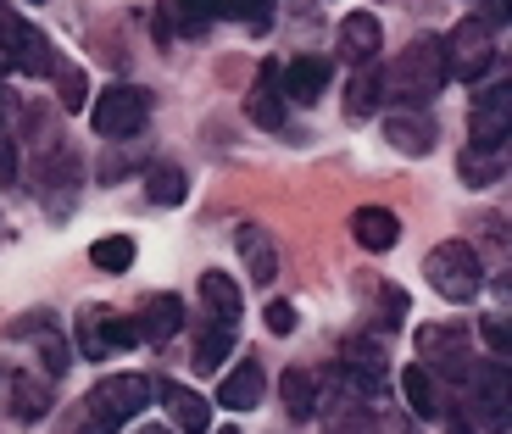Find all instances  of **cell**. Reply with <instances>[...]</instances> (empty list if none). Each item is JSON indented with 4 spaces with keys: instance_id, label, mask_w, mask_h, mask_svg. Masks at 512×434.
Returning a JSON list of instances; mask_svg holds the SVG:
<instances>
[{
    "instance_id": "6da1fadb",
    "label": "cell",
    "mask_w": 512,
    "mask_h": 434,
    "mask_svg": "<svg viewBox=\"0 0 512 434\" xmlns=\"http://www.w3.org/2000/svg\"><path fill=\"white\" fill-rule=\"evenodd\" d=\"M440 90H446V62H440V39H429V34L412 39L407 51L384 67V95L390 101L423 106V101H435Z\"/></svg>"
},
{
    "instance_id": "7a4b0ae2",
    "label": "cell",
    "mask_w": 512,
    "mask_h": 434,
    "mask_svg": "<svg viewBox=\"0 0 512 434\" xmlns=\"http://www.w3.org/2000/svg\"><path fill=\"white\" fill-rule=\"evenodd\" d=\"M423 279L435 284L446 301H474L485 290V262H479L474 240H440L435 251L423 256Z\"/></svg>"
},
{
    "instance_id": "3957f363",
    "label": "cell",
    "mask_w": 512,
    "mask_h": 434,
    "mask_svg": "<svg viewBox=\"0 0 512 434\" xmlns=\"http://www.w3.org/2000/svg\"><path fill=\"white\" fill-rule=\"evenodd\" d=\"M151 407V379L145 373H112V379H101L90 390V401H84V412H90L95 429H123L128 418H140V412Z\"/></svg>"
},
{
    "instance_id": "277c9868",
    "label": "cell",
    "mask_w": 512,
    "mask_h": 434,
    "mask_svg": "<svg viewBox=\"0 0 512 434\" xmlns=\"http://www.w3.org/2000/svg\"><path fill=\"white\" fill-rule=\"evenodd\" d=\"M496 28H485L479 17H462L451 28V39H440V62H446V78H462V84H479V78L496 67Z\"/></svg>"
},
{
    "instance_id": "5b68a950",
    "label": "cell",
    "mask_w": 512,
    "mask_h": 434,
    "mask_svg": "<svg viewBox=\"0 0 512 434\" xmlns=\"http://www.w3.org/2000/svg\"><path fill=\"white\" fill-rule=\"evenodd\" d=\"M151 117V95L140 84H106V95H95L90 106V123L101 140H134Z\"/></svg>"
},
{
    "instance_id": "8992f818",
    "label": "cell",
    "mask_w": 512,
    "mask_h": 434,
    "mask_svg": "<svg viewBox=\"0 0 512 434\" xmlns=\"http://www.w3.org/2000/svg\"><path fill=\"white\" fill-rule=\"evenodd\" d=\"M340 384H346L351 396H384V384H390V357L379 351V340H340Z\"/></svg>"
},
{
    "instance_id": "52a82bcc",
    "label": "cell",
    "mask_w": 512,
    "mask_h": 434,
    "mask_svg": "<svg viewBox=\"0 0 512 434\" xmlns=\"http://www.w3.org/2000/svg\"><path fill=\"white\" fill-rule=\"evenodd\" d=\"M128 345H140L134 318H117L112 307H84L78 312V351H84L90 362H106V357H117V351H128Z\"/></svg>"
},
{
    "instance_id": "ba28073f",
    "label": "cell",
    "mask_w": 512,
    "mask_h": 434,
    "mask_svg": "<svg viewBox=\"0 0 512 434\" xmlns=\"http://www.w3.org/2000/svg\"><path fill=\"white\" fill-rule=\"evenodd\" d=\"M418 351H423V368L429 373L468 379V368H474V357H468V329H457V323H423Z\"/></svg>"
},
{
    "instance_id": "9c48e42d",
    "label": "cell",
    "mask_w": 512,
    "mask_h": 434,
    "mask_svg": "<svg viewBox=\"0 0 512 434\" xmlns=\"http://www.w3.org/2000/svg\"><path fill=\"white\" fill-rule=\"evenodd\" d=\"M512 128V84H485L468 112V145H507Z\"/></svg>"
},
{
    "instance_id": "30bf717a",
    "label": "cell",
    "mask_w": 512,
    "mask_h": 434,
    "mask_svg": "<svg viewBox=\"0 0 512 434\" xmlns=\"http://www.w3.org/2000/svg\"><path fill=\"white\" fill-rule=\"evenodd\" d=\"M151 396L162 401V412L179 423L184 434H206V429H212V401H206L201 390H190V384L162 379V384H151Z\"/></svg>"
},
{
    "instance_id": "8fae6325",
    "label": "cell",
    "mask_w": 512,
    "mask_h": 434,
    "mask_svg": "<svg viewBox=\"0 0 512 434\" xmlns=\"http://www.w3.org/2000/svg\"><path fill=\"white\" fill-rule=\"evenodd\" d=\"M184 323V301L173 290H156L140 301V312H134V334H140L145 345H167L173 334H179Z\"/></svg>"
},
{
    "instance_id": "7c38bea8",
    "label": "cell",
    "mask_w": 512,
    "mask_h": 434,
    "mask_svg": "<svg viewBox=\"0 0 512 434\" xmlns=\"http://www.w3.org/2000/svg\"><path fill=\"white\" fill-rule=\"evenodd\" d=\"M234 251L245 256V279L251 284L279 279V245H273V234L262 229V223H240V229H234Z\"/></svg>"
},
{
    "instance_id": "4fadbf2b",
    "label": "cell",
    "mask_w": 512,
    "mask_h": 434,
    "mask_svg": "<svg viewBox=\"0 0 512 434\" xmlns=\"http://www.w3.org/2000/svg\"><path fill=\"white\" fill-rule=\"evenodd\" d=\"M329 78H334L329 56H295L290 67H279V95H290V101L312 106V101H323Z\"/></svg>"
},
{
    "instance_id": "5bb4252c",
    "label": "cell",
    "mask_w": 512,
    "mask_h": 434,
    "mask_svg": "<svg viewBox=\"0 0 512 434\" xmlns=\"http://www.w3.org/2000/svg\"><path fill=\"white\" fill-rule=\"evenodd\" d=\"M384 145H390V151H401V156H429L435 151V123H429V117L423 112H390L384 117Z\"/></svg>"
},
{
    "instance_id": "9a60e30c",
    "label": "cell",
    "mask_w": 512,
    "mask_h": 434,
    "mask_svg": "<svg viewBox=\"0 0 512 434\" xmlns=\"http://www.w3.org/2000/svg\"><path fill=\"white\" fill-rule=\"evenodd\" d=\"M240 312H245V295H240V284L229 279V273H201V318H212V323H223V329H234L240 323Z\"/></svg>"
},
{
    "instance_id": "2e32d148",
    "label": "cell",
    "mask_w": 512,
    "mask_h": 434,
    "mask_svg": "<svg viewBox=\"0 0 512 434\" xmlns=\"http://www.w3.org/2000/svg\"><path fill=\"white\" fill-rule=\"evenodd\" d=\"M212 17H218V0H162L156 6V28L179 39H201Z\"/></svg>"
},
{
    "instance_id": "e0dca14e",
    "label": "cell",
    "mask_w": 512,
    "mask_h": 434,
    "mask_svg": "<svg viewBox=\"0 0 512 434\" xmlns=\"http://www.w3.org/2000/svg\"><path fill=\"white\" fill-rule=\"evenodd\" d=\"M245 117L256 128H284V95H279V62H262L251 95H245Z\"/></svg>"
},
{
    "instance_id": "ac0fdd59",
    "label": "cell",
    "mask_w": 512,
    "mask_h": 434,
    "mask_svg": "<svg viewBox=\"0 0 512 434\" xmlns=\"http://www.w3.org/2000/svg\"><path fill=\"white\" fill-rule=\"evenodd\" d=\"M501 173H507V145H462L457 179L468 190H490V184H501Z\"/></svg>"
},
{
    "instance_id": "d6986e66",
    "label": "cell",
    "mask_w": 512,
    "mask_h": 434,
    "mask_svg": "<svg viewBox=\"0 0 512 434\" xmlns=\"http://www.w3.org/2000/svg\"><path fill=\"white\" fill-rule=\"evenodd\" d=\"M379 45H384V28H379L373 12H346L340 17V56H346V62H357V67L373 62Z\"/></svg>"
},
{
    "instance_id": "ffe728a7",
    "label": "cell",
    "mask_w": 512,
    "mask_h": 434,
    "mask_svg": "<svg viewBox=\"0 0 512 434\" xmlns=\"http://www.w3.org/2000/svg\"><path fill=\"white\" fill-rule=\"evenodd\" d=\"M401 396H407V407L418 412V418L435 423L440 412H446V390H440V373H429L423 362H412V368H401Z\"/></svg>"
},
{
    "instance_id": "44dd1931",
    "label": "cell",
    "mask_w": 512,
    "mask_h": 434,
    "mask_svg": "<svg viewBox=\"0 0 512 434\" xmlns=\"http://www.w3.org/2000/svg\"><path fill=\"white\" fill-rule=\"evenodd\" d=\"M262 390H268V373H262V362H251V357H245L240 368H229V373H223L218 401H223L229 412H251L256 401H262Z\"/></svg>"
},
{
    "instance_id": "7402d4cb",
    "label": "cell",
    "mask_w": 512,
    "mask_h": 434,
    "mask_svg": "<svg viewBox=\"0 0 512 434\" xmlns=\"http://www.w3.org/2000/svg\"><path fill=\"white\" fill-rule=\"evenodd\" d=\"M351 234H357V245L362 251H390V245L401 240V217L390 212V206H362L357 217H351Z\"/></svg>"
},
{
    "instance_id": "603a6c76",
    "label": "cell",
    "mask_w": 512,
    "mask_h": 434,
    "mask_svg": "<svg viewBox=\"0 0 512 434\" xmlns=\"http://www.w3.org/2000/svg\"><path fill=\"white\" fill-rule=\"evenodd\" d=\"M229 351H234V329H223V323H212V318H201V329H195V351H190V362H195V373H218L223 362H229Z\"/></svg>"
},
{
    "instance_id": "cb8c5ba5",
    "label": "cell",
    "mask_w": 512,
    "mask_h": 434,
    "mask_svg": "<svg viewBox=\"0 0 512 434\" xmlns=\"http://www.w3.org/2000/svg\"><path fill=\"white\" fill-rule=\"evenodd\" d=\"M6 390H12V418L17 423H39L45 412H51V379L17 373V379H6Z\"/></svg>"
},
{
    "instance_id": "d4e9b609",
    "label": "cell",
    "mask_w": 512,
    "mask_h": 434,
    "mask_svg": "<svg viewBox=\"0 0 512 434\" xmlns=\"http://www.w3.org/2000/svg\"><path fill=\"white\" fill-rule=\"evenodd\" d=\"M379 101H384V67L379 62H362L357 67V78H351V90H346V117H373L379 112Z\"/></svg>"
},
{
    "instance_id": "484cf974",
    "label": "cell",
    "mask_w": 512,
    "mask_h": 434,
    "mask_svg": "<svg viewBox=\"0 0 512 434\" xmlns=\"http://www.w3.org/2000/svg\"><path fill=\"white\" fill-rule=\"evenodd\" d=\"M318 373L312 368H290L284 373V412H290V423H307L312 412H318Z\"/></svg>"
},
{
    "instance_id": "4316f807",
    "label": "cell",
    "mask_w": 512,
    "mask_h": 434,
    "mask_svg": "<svg viewBox=\"0 0 512 434\" xmlns=\"http://www.w3.org/2000/svg\"><path fill=\"white\" fill-rule=\"evenodd\" d=\"M145 195H151L156 206H184V195H190V179H184L173 162H151V167H145Z\"/></svg>"
},
{
    "instance_id": "83f0119b",
    "label": "cell",
    "mask_w": 512,
    "mask_h": 434,
    "mask_svg": "<svg viewBox=\"0 0 512 434\" xmlns=\"http://www.w3.org/2000/svg\"><path fill=\"white\" fill-rule=\"evenodd\" d=\"M134 256H140V245L128 240V234H101V240L90 245V262L101 273H128L134 268Z\"/></svg>"
},
{
    "instance_id": "f1b7e54d",
    "label": "cell",
    "mask_w": 512,
    "mask_h": 434,
    "mask_svg": "<svg viewBox=\"0 0 512 434\" xmlns=\"http://www.w3.org/2000/svg\"><path fill=\"white\" fill-rule=\"evenodd\" d=\"M373 429H379V423H373V412H368V401H362V396H340V401H334L329 434H373Z\"/></svg>"
},
{
    "instance_id": "f546056e",
    "label": "cell",
    "mask_w": 512,
    "mask_h": 434,
    "mask_svg": "<svg viewBox=\"0 0 512 434\" xmlns=\"http://www.w3.org/2000/svg\"><path fill=\"white\" fill-rule=\"evenodd\" d=\"M357 295H368V301H384V329H396V323L407 318V295H401L396 284L373 279V273H362V279H357Z\"/></svg>"
},
{
    "instance_id": "4dcf8cb0",
    "label": "cell",
    "mask_w": 512,
    "mask_h": 434,
    "mask_svg": "<svg viewBox=\"0 0 512 434\" xmlns=\"http://www.w3.org/2000/svg\"><path fill=\"white\" fill-rule=\"evenodd\" d=\"M56 101L67 106V112H84L90 106V78H84V67H67V62H56Z\"/></svg>"
},
{
    "instance_id": "1f68e13d",
    "label": "cell",
    "mask_w": 512,
    "mask_h": 434,
    "mask_svg": "<svg viewBox=\"0 0 512 434\" xmlns=\"http://www.w3.org/2000/svg\"><path fill=\"white\" fill-rule=\"evenodd\" d=\"M218 12L223 17H240L245 28H256V34H262V28H268V17H273V0H218Z\"/></svg>"
},
{
    "instance_id": "d6a6232c",
    "label": "cell",
    "mask_w": 512,
    "mask_h": 434,
    "mask_svg": "<svg viewBox=\"0 0 512 434\" xmlns=\"http://www.w3.org/2000/svg\"><path fill=\"white\" fill-rule=\"evenodd\" d=\"M479 340H485L496 357H507V351H512V323H507V312H485V318H479Z\"/></svg>"
},
{
    "instance_id": "836d02e7",
    "label": "cell",
    "mask_w": 512,
    "mask_h": 434,
    "mask_svg": "<svg viewBox=\"0 0 512 434\" xmlns=\"http://www.w3.org/2000/svg\"><path fill=\"white\" fill-rule=\"evenodd\" d=\"M17 28H23V17H0V78L17 73Z\"/></svg>"
},
{
    "instance_id": "e575fe53",
    "label": "cell",
    "mask_w": 512,
    "mask_h": 434,
    "mask_svg": "<svg viewBox=\"0 0 512 434\" xmlns=\"http://www.w3.org/2000/svg\"><path fill=\"white\" fill-rule=\"evenodd\" d=\"M39 351H45V379H62V373H67V340H62V334H45Z\"/></svg>"
},
{
    "instance_id": "d590c367",
    "label": "cell",
    "mask_w": 512,
    "mask_h": 434,
    "mask_svg": "<svg viewBox=\"0 0 512 434\" xmlns=\"http://www.w3.org/2000/svg\"><path fill=\"white\" fill-rule=\"evenodd\" d=\"M262 323H268V334H295V307L290 301H268V312H262Z\"/></svg>"
},
{
    "instance_id": "8d00e7d4",
    "label": "cell",
    "mask_w": 512,
    "mask_h": 434,
    "mask_svg": "<svg viewBox=\"0 0 512 434\" xmlns=\"http://www.w3.org/2000/svg\"><path fill=\"white\" fill-rule=\"evenodd\" d=\"M507 12H512V0H485V6H479V23H485V28H507Z\"/></svg>"
},
{
    "instance_id": "74e56055",
    "label": "cell",
    "mask_w": 512,
    "mask_h": 434,
    "mask_svg": "<svg viewBox=\"0 0 512 434\" xmlns=\"http://www.w3.org/2000/svg\"><path fill=\"white\" fill-rule=\"evenodd\" d=\"M0 184H17V151L6 134H0Z\"/></svg>"
},
{
    "instance_id": "f35d334b",
    "label": "cell",
    "mask_w": 512,
    "mask_h": 434,
    "mask_svg": "<svg viewBox=\"0 0 512 434\" xmlns=\"http://www.w3.org/2000/svg\"><path fill=\"white\" fill-rule=\"evenodd\" d=\"M218 434H240V429H218Z\"/></svg>"
},
{
    "instance_id": "ab89813d",
    "label": "cell",
    "mask_w": 512,
    "mask_h": 434,
    "mask_svg": "<svg viewBox=\"0 0 512 434\" xmlns=\"http://www.w3.org/2000/svg\"><path fill=\"white\" fill-rule=\"evenodd\" d=\"M140 434H162V429H140Z\"/></svg>"
},
{
    "instance_id": "60d3db41",
    "label": "cell",
    "mask_w": 512,
    "mask_h": 434,
    "mask_svg": "<svg viewBox=\"0 0 512 434\" xmlns=\"http://www.w3.org/2000/svg\"><path fill=\"white\" fill-rule=\"evenodd\" d=\"M490 434H507V429H490Z\"/></svg>"
},
{
    "instance_id": "b9f144b4",
    "label": "cell",
    "mask_w": 512,
    "mask_h": 434,
    "mask_svg": "<svg viewBox=\"0 0 512 434\" xmlns=\"http://www.w3.org/2000/svg\"><path fill=\"white\" fill-rule=\"evenodd\" d=\"M28 6H39V0H28Z\"/></svg>"
}]
</instances>
